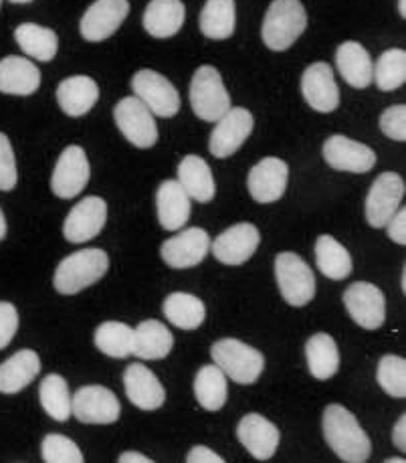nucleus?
Instances as JSON below:
<instances>
[{
  "label": "nucleus",
  "mask_w": 406,
  "mask_h": 463,
  "mask_svg": "<svg viewBox=\"0 0 406 463\" xmlns=\"http://www.w3.org/2000/svg\"><path fill=\"white\" fill-rule=\"evenodd\" d=\"M5 237H6V219H5L3 211H0V241H3Z\"/></svg>",
  "instance_id": "49"
},
{
  "label": "nucleus",
  "mask_w": 406,
  "mask_h": 463,
  "mask_svg": "<svg viewBox=\"0 0 406 463\" xmlns=\"http://www.w3.org/2000/svg\"><path fill=\"white\" fill-rule=\"evenodd\" d=\"M404 180L396 173H382L370 186L364 213L370 227L384 229L404 199Z\"/></svg>",
  "instance_id": "8"
},
{
  "label": "nucleus",
  "mask_w": 406,
  "mask_h": 463,
  "mask_svg": "<svg viewBox=\"0 0 406 463\" xmlns=\"http://www.w3.org/2000/svg\"><path fill=\"white\" fill-rule=\"evenodd\" d=\"M335 65L344 81L356 90H364L373 83L374 63L368 51L356 41H345L335 51Z\"/></svg>",
  "instance_id": "26"
},
{
  "label": "nucleus",
  "mask_w": 406,
  "mask_h": 463,
  "mask_svg": "<svg viewBox=\"0 0 406 463\" xmlns=\"http://www.w3.org/2000/svg\"><path fill=\"white\" fill-rule=\"evenodd\" d=\"M380 130L394 142H404L406 140V106H391L382 111L380 116Z\"/></svg>",
  "instance_id": "42"
},
{
  "label": "nucleus",
  "mask_w": 406,
  "mask_h": 463,
  "mask_svg": "<svg viewBox=\"0 0 406 463\" xmlns=\"http://www.w3.org/2000/svg\"><path fill=\"white\" fill-rule=\"evenodd\" d=\"M41 358L34 350H21L0 364V392L16 394L37 379Z\"/></svg>",
  "instance_id": "28"
},
{
  "label": "nucleus",
  "mask_w": 406,
  "mask_h": 463,
  "mask_svg": "<svg viewBox=\"0 0 406 463\" xmlns=\"http://www.w3.org/2000/svg\"><path fill=\"white\" fill-rule=\"evenodd\" d=\"M41 85V71L33 61L19 55L0 59V91L6 96H33Z\"/></svg>",
  "instance_id": "23"
},
{
  "label": "nucleus",
  "mask_w": 406,
  "mask_h": 463,
  "mask_svg": "<svg viewBox=\"0 0 406 463\" xmlns=\"http://www.w3.org/2000/svg\"><path fill=\"white\" fill-rule=\"evenodd\" d=\"M316 263L322 276L327 279L340 281L352 273V257L342 243L335 241L332 235H319L316 241Z\"/></svg>",
  "instance_id": "35"
},
{
  "label": "nucleus",
  "mask_w": 406,
  "mask_h": 463,
  "mask_svg": "<svg viewBox=\"0 0 406 463\" xmlns=\"http://www.w3.org/2000/svg\"><path fill=\"white\" fill-rule=\"evenodd\" d=\"M399 13L402 19H406V0H399Z\"/></svg>",
  "instance_id": "50"
},
{
  "label": "nucleus",
  "mask_w": 406,
  "mask_h": 463,
  "mask_svg": "<svg viewBox=\"0 0 406 463\" xmlns=\"http://www.w3.org/2000/svg\"><path fill=\"white\" fill-rule=\"evenodd\" d=\"M127 13V0H95L81 16V37L90 43L109 39L119 27H122Z\"/></svg>",
  "instance_id": "17"
},
{
  "label": "nucleus",
  "mask_w": 406,
  "mask_h": 463,
  "mask_svg": "<svg viewBox=\"0 0 406 463\" xmlns=\"http://www.w3.org/2000/svg\"><path fill=\"white\" fill-rule=\"evenodd\" d=\"M14 41L19 43L24 55H29L37 61H53L59 49L57 33L47 27H41L37 23H23L14 29Z\"/></svg>",
  "instance_id": "32"
},
{
  "label": "nucleus",
  "mask_w": 406,
  "mask_h": 463,
  "mask_svg": "<svg viewBox=\"0 0 406 463\" xmlns=\"http://www.w3.org/2000/svg\"><path fill=\"white\" fill-rule=\"evenodd\" d=\"M344 306L350 318L364 330H378L386 320L384 294L368 281H356L345 289Z\"/></svg>",
  "instance_id": "12"
},
{
  "label": "nucleus",
  "mask_w": 406,
  "mask_h": 463,
  "mask_svg": "<svg viewBox=\"0 0 406 463\" xmlns=\"http://www.w3.org/2000/svg\"><path fill=\"white\" fill-rule=\"evenodd\" d=\"M39 401L45 413L55 421L63 423L71 417V394L61 374H49L41 381Z\"/></svg>",
  "instance_id": "38"
},
{
  "label": "nucleus",
  "mask_w": 406,
  "mask_h": 463,
  "mask_svg": "<svg viewBox=\"0 0 406 463\" xmlns=\"http://www.w3.org/2000/svg\"><path fill=\"white\" fill-rule=\"evenodd\" d=\"M324 158L334 170L364 175L376 165V152L370 146L345 138L342 134L330 136L324 144Z\"/></svg>",
  "instance_id": "15"
},
{
  "label": "nucleus",
  "mask_w": 406,
  "mask_h": 463,
  "mask_svg": "<svg viewBox=\"0 0 406 463\" xmlns=\"http://www.w3.org/2000/svg\"><path fill=\"white\" fill-rule=\"evenodd\" d=\"M132 90L136 93V98L140 99L154 116L172 118L178 114V90L162 73L152 70H140L132 77Z\"/></svg>",
  "instance_id": "9"
},
{
  "label": "nucleus",
  "mask_w": 406,
  "mask_h": 463,
  "mask_svg": "<svg viewBox=\"0 0 406 463\" xmlns=\"http://www.w3.org/2000/svg\"><path fill=\"white\" fill-rule=\"evenodd\" d=\"M190 196L178 180H164L156 193V213L162 229L178 231L190 219Z\"/></svg>",
  "instance_id": "25"
},
{
  "label": "nucleus",
  "mask_w": 406,
  "mask_h": 463,
  "mask_svg": "<svg viewBox=\"0 0 406 463\" xmlns=\"http://www.w3.org/2000/svg\"><path fill=\"white\" fill-rule=\"evenodd\" d=\"M301 93L307 106L319 114H330L340 106V90L332 67L322 61L312 63L301 75Z\"/></svg>",
  "instance_id": "20"
},
{
  "label": "nucleus",
  "mask_w": 406,
  "mask_h": 463,
  "mask_svg": "<svg viewBox=\"0 0 406 463\" xmlns=\"http://www.w3.org/2000/svg\"><path fill=\"white\" fill-rule=\"evenodd\" d=\"M19 180L11 140L0 132V191H13Z\"/></svg>",
  "instance_id": "43"
},
{
  "label": "nucleus",
  "mask_w": 406,
  "mask_h": 463,
  "mask_svg": "<svg viewBox=\"0 0 406 463\" xmlns=\"http://www.w3.org/2000/svg\"><path fill=\"white\" fill-rule=\"evenodd\" d=\"M190 106L204 122H217L231 109V96L221 73L212 65H201L190 81Z\"/></svg>",
  "instance_id": "5"
},
{
  "label": "nucleus",
  "mask_w": 406,
  "mask_h": 463,
  "mask_svg": "<svg viewBox=\"0 0 406 463\" xmlns=\"http://www.w3.org/2000/svg\"><path fill=\"white\" fill-rule=\"evenodd\" d=\"M108 268L109 260L103 250H93L91 247V250L75 251L57 265L53 286L63 296L80 294L85 288L98 284L108 273Z\"/></svg>",
  "instance_id": "2"
},
{
  "label": "nucleus",
  "mask_w": 406,
  "mask_h": 463,
  "mask_svg": "<svg viewBox=\"0 0 406 463\" xmlns=\"http://www.w3.org/2000/svg\"><path fill=\"white\" fill-rule=\"evenodd\" d=\"M306 358L309 373L317 381H327L338 373L340 368V353L330 334H314L306 345Z\"/></svg>",
  "instance_id": "33"
},
{
  "label": "nucleus",
  "mask_w": 406,
  "mask_h": 463,
  "mask_svg": "<svg viewBox=\"0 0 406 463\" xmlns=\"http://www.w3.org/2000/svg\"><path fill=\"white\" fill-rule=\"evenodd\" d=\"M91 176L88 154L81 146H67L59 156L53 176H51V191L59 199H73L81 194Z\"/></svg>",
  "instance_id": "11"
},
{
  "label": "nucleus",
  "mask_w": 406,
  "mask_h": 463,
  "mask_svg": "<svg viewBox=\"0 0 406 463\" xmlns=\"http://www.w3.org/2000/svg\"><path fill=\"white\" fill-rule=\"evenodd\" d=\"M175 338L166 324L158 320H146L134 330L132 354L142 360H160L170 354Z\"/></svg>",
  "instance_id": "30"
},
{
  "label": "nucleus",
  "mask_w": 406,
  "mask_h": 463,
  "mask_svg": "<svg viewBox=\"0 0 406 463\" xmlns=\"http://www.w3.org/2000/svg\"><path fill=\"white\" fill-rule=\"evenodd\" d=\"M164 316L170 324L183 330H196L201 328L206 318V307L201 298L193 294H184V291H175L166 299H164Z\"/></svg>",
  "instance_id": "34"
},
{
  "label": "nucleus",
  "mask_w": 406,
  "mask_h": 463,
  "mask_svg": "<svg viewBox=\"0 0 406 463\" xmlns=\"http://www.w3.org/2000/svg\"><path fill=\"white\" fill-rule=\"evenodd\" d=\"M289 168L281 158H263L249 170L247 186L249 194L253 196L257 203L267 204L279 201L288 188Z\"/></svg>",
  "instance_id": "19"
},
{
  "label": "nucleus",
  "mask_w": 406,
  "mask_h": 463,
  "mask_svg": "<svg viewBox=\"0 0 406 463\" xmlns=\"http://www.w3.org/2000/svg\"><path fill=\"white\" fill-rule=\"evenodd\" d=\"M307 27V14L299 0H273L267 8L261 37L271 51H288Z\"/></svg>",
  "instance_id": "3"
},
{
  "label": "nucleus",
  "mask_w": 406,
  "mask_h": 463,
  "mask_svg": "<svg viewBox=\"0 0 406 463\" xmlns=\"http://www.w3.org/2000/svg\"><path fill=\"white\" fill-rule=\"evenodd\" d=\"M211 251V237L201 227H190L162 243V260L172 269H188L201 263Z\"/></svg>",
  "instance_id": "14"
},
{
  "label": "nucleus",
  "mask_w": 406,
  "mask_h": 463,
  "mask_svg": "<svg viewBox=\"0 0 406 463\" xmlns=\"http://www.w3.org/2000/svg\"><path fill=\"white\" fill-rule=\"evenodd\" d=\"M178 183L184 188L190 199L198 203H211L217 194L212 170L201 156L188 154L178 165Z\"/></svg>",
  "instance_id": "29"
},
{
  "label": "nucleus",
  "mask_w": 406,
  "mask_h": 463,
  "mask_svg": "<svg viewBox=\"0 0 406 463\" xmlns=\"http://www.w3.org/2000/svg\"><path fill=\"white\" fill-rule=\"evenodd\" d=\"M386 463H404V458H388Z\"/></svg>",
  "instance_id": "51"
},
{
  "label": "nucleus",
  "mask_w": 406,
  "mask_h": 463,
  "mask_svg": "<svg viewBox=\"0 0 406 463\" xmlns=\"http://www.w3.org/2000/svg\"><path fill=\"white\" fill-rule=\"evenodd\" d=\"M93 342L109 358H127L134 348V328L122 322H103L95 330Z\"/></svg>",
  "instance_id": "37"
},
{
  "label": "nucleus",
  "mask_w": 406,
  "mask_h": 463,
  "mask_svg": "<svg viewBox=\"0 0 406 463\" xmlns=\"http://www.w3.org/2000/svg\"><path fill=\"white\" fill-rule=\"evenodd\" d=\"M124 387L129 402L142 411H156L166 401V391H164L158 376L140 363L126 368Z\"/></svg>",
  "instance_id": "22"
},
{
  "label": "nucleus",
  "mask_w": 406,
  "mask_h": 463,
  "mask_svg": "<svg viewBox=\"0 0 406 463\" xmlns=\"http://www.w3.org/2000/svg\"><path fill=\"white\" fill-rule=\"evenodd\" d=\"M108 221V204L99 196H88L67 214L63 235L69 243H88L98 237Z\"/></svg>",
  "instance_id": "16"
},
{
  "label": "nucleus",
  "mask_w": 406,
  "mask_h": 463,
  "mask_svg": "<svg viewBox=\"0 0 406 463\" xmlns=\"http://www.w3.org/2000/svg\"><path fill=\"white\" fill-rule=\"evenodd\" d=\"M211 356L221 371L239 384H253L265 368V356L257 348L235 338L217 340L211 348Z\"/></svg>",
  "instance_id": "4"
},
{
  "label": "nucleus",
  "mask_w": 406,
  "mask_h": 463,
  "mask_svg": "<svg viewBox=\"0 0 406 463\" xmlns=\"http://www.w3.org/2000/svg\"><path fill=\"white\" fill-rule=\"evenodd\" d=\"M386 231H388V237H391L394 243L406 245V209L404 207H399V211L394 213V217L386 222Z\"/></svg>",
  "instance_id": "45"
},
{
  "label": "nucleus",
  "mask_w": 406,
  "mask_h": 463,
  "mask_svg": "<svg viewBox=\"0 0 406 463\" xmlns=\"http://www.w3.org/2000/svg\"><path fill=\"white\" fill-rule=\"evenodd\" d=\"M194 397L206 411H221L229 397L227 374L217 364H206L196 373Z\"/></svg>",
  "instance_id": "36"
},
{
  "label": "nucleus",
  "mask_w": 406,
  "mask_h": 463,
  "mask_svg": "<svg viewBox=\"0 0 406 463\" xmlns=\"http://www.w3.org/2000/svg\"><path fill=\"white\" fill-rule=\"evenodd\" d=\"M376 381L386 394L394 399L406 397V360L402 356L386 354L378 360Z\"/></svg>",
  "instance_id": "40"
},
{
  "label": "nucleus",
  "mask_w": 406,
  "mask_h": 463,
  "mask_svg": "<svg viewBox=\"0 0 406 463\" xmlns=\"http://www.w3.org/2000/svg\"><path fill=\"white\" fill-rule=\"evenodd\" d=\"M186 8L183 0H152L144 13V29L156 39L175 37L183 29Z\"/></svg>",
  "instance_id": "27"
},
{
  "label": "nucleus",
  "mask_w": 406,
  "mask_h": 463,
  "mask_svg": "<svg viewBox=\"0 0 406 463\" xmlns=\"http://www.w3.org/2000/svg\"><path fill=\"white\" fill-rule=\"evenodd\" d=\"M275 279L285 302L293 307L309 304L316 296V276L297 253L285 251L275 257Z\"/></svg>",
  "instance_id": "6"
},
{
  "label": "nucleus",
  "mask_w": 406,
  "mask_h": 463,
  "mask_svg": "<svg viewBox=\"0 0 406 463\" xmlns=\"http://www.w3.org/2000/svg\"><path fill=\"white\" fill-rule=\"evenodd\" d=\"M71 415L88 425H111L122 415V405L114 392L99 384L81 387L71 399Z\"/></svg>",
  "instance_id": "10"
},
{
  "label": "nucleus",
  "mask_w": 406,
  "mask_h": 463,
  "mask_svg": "<svg viewBox=\"0 0 406 463\" xmlns=\"http://www.w3.org/2000/svg\"><path fill=\"white\" fill-rule=\"evenodd\" d=\"M186 461L188 463H224V459L217 451H212L211 448H204V445H194V448L188 451Z\"/></svg>",
  "instance_id": "46"
},
{
  "label": "nucleus",
  "mask_w": 406,
  "mask_h": 463,
  "mask_svg": "<svg viewBox=\"0 0 406 463\" xmlns=\"http://www.w3.org/2000/svg\"><path fill=\"white\" fill-rule=\"evenodd\" d=\"M201 33L214 41L232 37L237 24L235 0H206L201 16H198Z\"/></svg>",
  "instance_id": "31"
},
{
  "label": "nucleus",
  "mask_w": 406,
  "mask_h": 463,
  "mask_svg": "<svg viewBox=\"0 0 406 463\" xmlns=\"http://www.w3.org/2000/svg\"><path fill=\"white\" fill-rule=\"evenodd\" d=\"M41 458L45 463H83L77 443L61 433H49L41 443Z\"/></svg>",
  "instance_id": "41"
},
{
  "label": "nucleus",
  "mask_w": 406,
  "mask_h": 463,
  "mask_svg": "<svg viewBox=\"0 0 406 463\" xmlns=\"http://www.w3.org/2000/svg\"><path fill=\"white\" fill-rule=\"evenodd\" d=\"M118 461L119 463H152L150 458H146L144 453H137V451H126L119 456Z\"/></svg>",
  "instance_id": "48"
},
{
  "label": "nucleus",
  "mask_w": 406,
  "mask_h": 463,
  "mask_svg": "<svg viewBox=\"0 0 406 463\" xmlns=\"http://www.w3.org/2000/svg\"><path fill=\"white\" fill-rule=\"evenodd\" d=\"M392 441L401 451H406V415L402 413L392 429Z\"/></svg>",
  "instance_id": "47"
},
{
  "label": "nucleus",
  "mask_w": 406,
  "mask_h": 463,
  "mask_svg": "<svg viewBox=\"0 0 406 463\" xmlns=\"http://www.w3.org/2000/svg\"><path fill=\"white\" fill-rule=\"evenodd\" d=\"M114 119L124 138L136 148H152L158 142V128L152 111L140 99L124 98L114 108Z\"/></svg>",
  "instance_id": "7"
},
{
  "label": "nucleus",
  "mask_w": 406,
  "mask_h": 463,
  "mask_svg": "<svg viewBox=\"0 0 406 463\" xmlns=\"http://www.w3.org/2000/svg\"><path fill=\"white\" fill-rule=\"evenodd\" d=\"M19 330V312L8 302H0V350L11 345Z\"/></svg>",
  "instance_id": "44"
},
{
  "label": "nucleus",
  "mask_w": 406,
  "mask_h": 463,
  "mask_svg": "<svg viewBox=\"0 0 406 463\" xmlns=\"http://www.w3.org/2000/svg\"><path fill=\"white\" fill-rule=\"evenodd\" d=\"M401 281H402V291H406V269L404 268H402V279Z\"/></svg>",
  "instance_id": "52"
},
{
  "label": "nucleus",
  "mask_w": 406,
  "mask_h": 463,
  "mask_svg": "<svg viewBox=\"0 0 406 463\" xmlns=\"http://www.w3.org/2000/svg\"><path fill=\"white\" fill-rule=\"evenodd\" d=\"M324 437L332 451L345 463H364L373 453V443L344 405H327L322 419Z\"/></svg>",
  "instance_id": "1"
},
{
  "label": "nucleus",
  "mask_w": 406,
  "mask_h": 463,
  "mask_svg": "<svg viewBox=\"0 0 406 463\" xmlns=\"http://www.w3.org/2000/svg\"><path fill=\"white\" fill-rule=\"evenodd\" d=\"M209 140V150L214 158H229L235 154L253 132V116L245 108H231L227 114L214 122Z\"/></svg>",
  "instance_id": "13"
},
{
  "label": "nucleus",
  "mask_w": 406,
  "mask_h": 463,
  "mask_svg": "<svg viewBox=\"0 0 406 463\" xmlns=\"http://www.w3.org/2000/svg\"><path fill=\"white\" fill-rule=\"evenodd\" d=\"M237 437L243 448L259 461H267L279 448L281 433L269 419L259 413H249L237 425Z\"/></svg>",
  "instance_id": "21"
},
{
  "label": "nucleus",
  "mask_w": 406,
  "mask_h": 463,
  "mask_svg": "<svg viewBox=\"0 0 406 463\" xmlns=\"http://www.w3.org/2000/svg\"><path fill=\"white\" fill-rule=\"evenodd\" d=\"M373 81L380 91H394L406 81V53L402 49H388L378 57Z\"/></svg>",
  "instance_id": "39"
},
{
  "label": "nucleus",
  "mask_w": 406,
  "mask_h": 463,
  "mask_svg": "<svg viewBox=\"0 0 406 463\" xmlns=\"http://www.w3.org/2000/svg\"><path fill=\"white\" fill-rule=\"evenodd\" d=\"M99 88L88 75L67 77L57 88V104L69 118H81L98 104Z\"/></svg>",
  "instance_id": "24"
},
{
  "label": "nucleus",
  "mask_w": 406,
  "mask_h": 463,
  "mask_svg": "<svg viewBox=\"0 0 406 463\" xmlns=\"http://www.w3.org/2000/svg\"><path fill=\"white\" fill-rule=\"evenodd\" d=\"M261 243V233L250 222H239L211 241L214 257L224 265H243L249 261Z\"/></svg>",
  "instance_id": "18"
},
{
  "label": "nucleus",
  "mask_w": 406,
  "mask_h": 463,
  "mask_svg": "<svg viewBox=\"0 0 406 463\" xmlns=\"http://www.w3.org/2000/svg\"><path fill=\"white\" fill-rule=\"evenodd\" d=\"M11 3H14V5H27V3H33V0H11Z\"/></svg>",
  "instance_id": "53"
},
{
  "label": "nucleus",
  "mask_w": 406,
  "mask_h": 463,
  "mask_svg": "<svg viewBox=\"0 0 406 463\" xmlns=\"http://www.w3.org/2000/svg\"><path fill=\"white\" fill-rule=\"evenodd\" d=\"M0 5H3V0H0Z\"/></svg>",
  "instance_id": "54"
}]
</instances>
